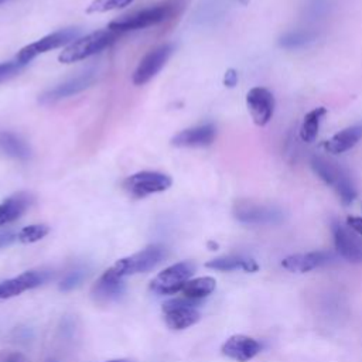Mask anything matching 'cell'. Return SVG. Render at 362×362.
Listing matches in <instances>:
<instances>
[{
  "label": "cell",
  "instance_id": "23",
  "mask_svg": "<svg viewBox=\"0 0 362 362\" xmlns=\"http://www.w3.org/2000/svg\"><path fill=\"white\" fill-rule=\"evenodd\" d=\"M0 153L16 160H28L31 157L30 146L11 132H0Z\"/></svg>",
  "mask_w": 362,
  "mask_h": 362
},
{
  "label": "cell",
  "instance_id": "10",
  "mask_svg": "<svg viewBox=\"0 0 362 362\" xmlns=\"http://www.w3.org/2000/svg\"><path fill=\"white\" fill-rule=\"evenodd\" d=\"M332 235L341 257L352 263H362V235L341 222H332Z\"/></svg>",
  "mask_w": 362,
  "mask_h": 362
},
{
  "label": "cell",
  "instance_id": "3",
  "mask_svg": "<svg viewBox=\"0 0 362 362\" xmlns=\"http://www.w3.org/2000/svg\"><path fill=\"white\" fill-rule=\"evenodd\" d=\"M167 256V249L161 245H150L143 250L133 253L127 257L117 260L112 267H109L116 276L124 279L127 276L147 273L157 267Z\"/></svg>",
  "mask_w": 362,
  "mask_h": 362
},
{
  "label": "cell",
  "instance_id": "31",
  "mask_svg": "<svg viewBox=\"0 0 362 362\" xmlns=\"http://www.w3.org/2000/svg\"><path fill=\"white\" fill-rule=\"evenodd\" d=\"M16 240H18V239H17V233L14 230H11V229L0 230V249L10 246Z\"/></svg>",
  "mask_w": 362,
  "mask_h": 362
},
{
  "label": "cell",
  "instance_id": "1",
  "mask_svg": "<svg viewBox=\"0 0 362 362\" xmlns=\"http://www.w3.org/2000/svg\"><path fill=\"white\" fill-rule=\"evenodd\" d=\"M184 6L185 0H163L141 10H136L133 13L117 17L109 23L107 28L122 34L124 31H134L157 25L175 17L180 11H182Z\"/></svg>",
  "mask_w": 362,
  "mask_h": 362
},
{
  "label": "cell",
  "instance_id": "5",
  "mask_svg": "<svg viewBox=\"0 0 362 362\" xmlns=\"http://www.w3.org/2000/svg\"><path fill=\"white\" fill-rule=\"evenodd\" d=\"M79 33H81V30L74 28V27L51 33V34H48V35L23 47L18 51V54L16 55V59L20 61L21 64L27 65L31 59H34L40 54H44L47 51H51V49L59 48L62 45L71 44L72 41H75L79 37Z\"/></svg>",
  "mask_w": 362,
  "mask_h": 362
},
{
  "label": "cell",
  "instance_id": "9",
  "mask_svg": "<svg viewBox=\"0 0 362 362\" xmlns=\"http://www.w3.org/2000/svg\"><path fill=\"white\" fill-rule=\"evenodd\" d=\"M174 52L173 44H164L160 45L150 52H147L139 62L137 68L133 72V83L134 85H144L147 83L153 76H156L161 68L165 65L171 54Z\"/></svg>",
  "mask_w": 362,
  "mask_h": 362
},
{
  "label": "cell",
  "instance_id": "21",
  "mask_svg": "<svg viewBox=\"0 0 362 362\" xmlns=\"http://www.w3.org/2000/svg\"><path fill=\"white\" fill-rule=\"evenodd\" d=\"M205 267L214 269V270H221V272H232V270L242 269L247 273H255L259 270V264L256 263V260L245 257V256H238V255L212 259L205 263Z\"/></svg>",
  "mask_w": 362,
  "mask_h": 362
},
{
  "label": "cell",
  "instance_id": "8",
  "mask_svg": "<svg viewBox=\"0 0 362 362\" xmlns=\"http://www.w3.org/2000/svg\"><path fill=\"white\" fill-rule=\"evenodd\" d=\"M233 216L247 225H270L283 221V212L272 205L257 204L252 201H238L233 206Z\"/></svg>",
  "mask_w": 362,
  "mask_h": 362
},
{
  "label": "cell",
  "instance_id": "30",
  "mask_svg": "<svg viewBox=\"0 0 362 362\" xmlns=\"http://www.w3.org/2000/svg\"><path fill=\"white\" fill-rule=\"evenodd\" d=\"M25 65L21 64L20 61L14 59V61H6V62H0V83L4 81H8L10 78L16 76Z\"/></svg>",
  "mask_w": 362,
  "mask_h": 362
},
{
  "label": "cell",
  "instance_id": "26",
  "mask_svg": "<svg viewBox=\"0 0 362 362\" xmlns=\"http://www.w3.org/2000/svg\"><path fill=\"white\" fill-rule=\"evenodd\" d=\"M334 4H335V0H307L303 7V11L307 18L320 20L327 17L331 13V10L334 8Z\"/></svg>",
  "mask_w": 362,
  "mask_h": 362
},
{
  "label": "cell",
  "instance_id": "34",
  "mask_svg": "<svg viewBox=\"0 0 362 362\" xmlns=\"http://www.w3.org/2000/svg\"><path fill=\"white\" fill-rule=\"evenodd\" d=\"M0 362H28L27 358L20 352H10L7 354Z\"/></svg>",
  "mask_w": 362,
  "mask_h": 362
},
{
  "label": "cell",
  "instance_id": "4",
  "mask_svg": "<svg viewBox=\"0 0 362 362\" xmlns=\"http://www.w3.org/2000/svg\"><path fill=\"white\" fill-rule=\"evenodd\" d=\"M199 300H191L187 297L171 298L163 304V314L165 325L170 329H185L199 320V313L197 305Z\"/></svg>",
  "mask_w": 362,
  "mask_h": 362
},
{
  "label": "cell",
  "instance_id": "29",
  "mask_svg": "<svg viewBox=\"0 0 362 362\" xmlns=\"http://www.w3.org/2000/svg\"><path fill=\"white\" fill-rule=\"evenodd\" d=\"M86 277V270L79 267V269H74L72 272L66 273L65 277L61 280L59 283V290L62 291H69V290H74L75 287H78L82 280Z\"/></svg>",
  "mask_w": 362,
  "mask_h": 362
},
{
  "label": "cell",
  "instance_id": "22",
  "mask_svg": "<svg viewBox=\"0 0 362 362\" xmlns=\"http://www.w3.org/2000/svg\"><path fill=\"white\" fill-rule=\"evenodd\" d=\"M317 38H318V33L313 28H296V30L283 33L279 37L277 44L283 49L293 51V49H300L313 44Z\"/></svg>",
  "mask_w": 362,
  "mask_h": 362
},
{
  "label": "cell",
  "instance_id": "25",
  "mask_svg": "<svg viewBox=\"0 0 362 362\" xmlns=\"http://www.w3.org/2000/svg\"><path fill=\"white\" fill-rule=\"evenodd\" d=\"M325 115H327V109L324 106H318V107H314L313 110H310L304 116V120L300 127V137L303 141L311 143L315 140V137L318 134L320 124Z\"/></svg>",
  "mask_w": 362,
  "mask_h": 362
},
{
  "label": "cell",
  "instance_id": "24",
  "mask_svg": "<svg viewBox=\"0 0 362 362\" xmlns=\"http://www.w3.org/2000/svg\"><path fill=\"white\" fill-rule=\"evenodd\" d=\"M216 287V280L209 276L198 277V279H189L185 281V284L181 288V293L184 297L191 300H201L206 296H209Z\"/></svg>",
  "mask_w": 362,
  "mask_h": 362
},
{
  "label": "cell",
  "instance_id": "2",
  "mask_svg": "<svg viewBox=\"0 0 362 362\" xmlns=\"http://www.w3.org/2000/svg\"><path fill=\"white\" fill-rule=\"evenodd\" d=\"M119 35L120 33L113 31L110 28L93 31L90 34H86L85 37H79L75 41H72L68 47L64 48L58 59L62 64H72L86 59L100 52L102 49L110 47L119 38Z\"/></svg>",
  "mask_w": 362,
  "mask_h": 362
},
{
  "label": "cell",
  "instance_id": "27",
  "mask_svg": "<svg viewBox=\"0 0 362 362\" xmlns=\"http://www.w3.org/2000/svg\"><path fill=\"white\" fill-rule=\"evenodd\" d=\"M49 232V226L44 223H34L24 226L17 232V239L21 243H34L37 240H41L44 236H47Z\"/></svg>",
  "mask_w": 362,
  "mask_h": 362
},
{
  "label": "cell",
  "instance_id": "35",
  "mask_svg": "<svg viewBox=\"0 0 362 362\" xmlns=\"http://www.w3.org/2000/svg\"><path fill=\"white\" fill-rule=\"evenodd\" d=\"M106 362H130L129 359H110V361H106Z\"/></svg>",
  "mask_w": 362,
  "mask_h": 362
},
{
  "label": "cell",
  "instance_id": "16",
  "mask_svg": "<svg viewBox=\"0 0 362 362\" xmlns=\"http://www.w3.org/2000/svg\"><path fill=\"white\" fill-rule=\"evenodd\" d=\"M216 137V127L212 123H205L184 129L171 139L175 147H205L209 146Z\"/></svg>",
  "mask_w": 362,
  "mask_h": 362
},
{
  "label": "cell",
  "instance_id": "36",
  "mask_svg": "<svg viewBox=\"0 0 362 362\" xmlns=\"http://www.w3.org/2000/svg\"><path fill=\"white\" fill-rule=\"evenodd\" d=\"M208 246H211V247H212V250H216V249H218V245H216V243H214V242H209V243H208Z\"/></svg>",
  "mask_w": 362,
  "mask_h": 362
},
{
  "label": "cell",
  "instance_id": "33",
  "mask_svg": "<svg viewBox=\"0 0 362 362\" xmlns=\"http://www.w3.org/2000/svg\"><path fill=\"white\" fill-rule=\"evenodd\" d=\"M346 225L351 229H354L355 232H358L359 235H362V218L361 216H348Z\"/></svg>",
  "mask_w": 362,
  "mask_h": 362
},
{
  "label": "cell",
  "instance_id": "37",
  "mask_svg": "<svg viewBox=\"0 0 362 362\" xmlns=\"http://www.w3.org/2000/svg\"><path fill=\"white\" fill-rule=\"evenodd\" d=\"M6 1H8V0H0V4H3V3H6Z\"/></svg>",
  "mask_w": 362,
  "mask_h": 362
},
{
  "label": "cell",
  "instance_id": "11",
  "mask_svg": "<svg viewBox=\"0 0 362 362\" xmlns=\"http://www.w3.org/2000/svg\"><path fill=\"white\" fill-rule=\"evenodd\" d=\"M95 82V74L93 72H83L76 76H72L49 89L42 92L38 98V102L42 105H49L55 103L58 100L66 99L69 96H74L86 88H89Z\"/></svg>",
  "mask_w": 362,
  "mask_h": 362
},
{
  "label": "cell",
  "instance_id": "19",
  "mask_svg": "<svg viewBox=\"0 0 362 362\" xmlns=\"http://www.w3.org/2000/svg\"><path fill=\"white\" fill-rule=\"evenodd\" d=\"M362 139V124H354L335 133L332 137L324 141L322 147L327 153L341 154L351 150Z\"/></svg>",
  "mask_w": 362,
  "mask_h": 362
},
{
  "label": "cell",
  "instance_id": "12",
  "mask_svg": "<svg viewBox=\"0 0 362 362\" xmlns=\"http://www.w3.org/2000/svg\"><path fill=\"white\" fill-rule=\"evenodd\" d=\"M246 106L253 122L257 126H264L273 116L274 96L269 89L255 86L246 95Z\"/></svg>",
  "mask_w": 362,
  "mask_h": 362
},
{
  "label": "cell",
  "instance_id": "18",
  "mask_svg": "<svg viewBox=\"0 0 362 362\" xmlns=\"http://www.w3.org/2000/svg\"><path fill=\"white\" fill-rule=\"evenodd\" d=\"M310 165H311L314 174L332 188H335L341 181H344L345 178L349 177V174L346 173V170L344 167H341L338 163H335L324 156H320V154L311 156Z\"/></svg>",
  "mask_w": 362,
  "mask_h": 362
},
{
  "label": "cell",
  "instance_id": "20",
  "mask_svg": "<svg viewBox=\"0 0 362 362\" xmlns=\"http://www.w3.org/2000/svg\"><path fill=\"white\" fill-rule=\"evenodd\" d=\"M33 204V197L28 192H17L6 198L0 204V226L18 219Z\"/></svg>",
  "mask_w": 362,
  "mask_h": 362
},
{
  "label": "cell",
  "instance_id": "14",
  "mask_svg": "<svg viewBox=\"0 0 362 362\" xmlns=\"http://www.w3.org/2000/svg\"><path fill=\"white\" fill-rule=\"evenodd\" d=\"M337 260V256L328 250H317L308 253H297L287 256L281 260V266L290 272L305 273L313 269L325 266Z\"/></svg>",
  "mask_w": 362,
  "mask_h": 362
},
{
  "label": "cell",
  "instance_id": "32",
  "mask_svg": "<svg viewBox=\"0 0 362 362\" xmlns=\"http://www.w3.org/2000/svg\"><path fill=\"white\" fill-rule=\"evenodd\" d=\"M223 83L228 88H233L238 83V72L235 69H228L223 76Z\"/></svg>",
  "mask_w": 362,
  "mask_h": 362
},
{
  "label": "cell",
  "instance_id": "15",
  "mask_svg": "<svg viewBox=\"0 0 362 362\" xmlns=\"http://www.w3.org/2000/svg\"><path fill=\"white\" fill-rule=\"evenodd\" d=\"M260 349H262V346L255 338L242 335V334L229 337L221 348V351L225 356H228L236 362L250 361L260 352Z\"/></svg>",
  "mask_w": 362,
  "mask_h": 362
},
{
  "label": "cell",
  "instance_id": "13",
  "mask_svg": "<svg viewBox=\"0 0 362 362\" xmlns=\"http://www.w3.org/2000/svg\"><path fill=\"white\" fill-rule=\"evenodd\" d=\"M51 277L49 272L28 270L13 279L0 283V298H11L27 290L35 288L44 284Z\"/></svg>",
  "mask_w": 362,
  "mask_h": 362
},
{
  "label": "cell",
  "instance_id": "6",
  "mask_svg": "<svg viewBox=\"0 0 362 362\" xmlns=\"http://www.w3.org/2000/svg\"><path fill=\"white\" fill-rule=\"evenodd\" d=\"M194 272L195 264L192 262L171 264L151 280L150 288L157 294H175L181 291L182 286L191 279Z\"/></svg>",
  "mask_w": 362,
  "mask_h": 362
},
{
  "label": "cell",
  "instance_id": "28",
  "mask_svg": "<svg viewBox=\"0 0 362 362\" xmlns=\"http://www.w3.org/2000/svg\"><path fill=\"white\" fill-rule=\"evenodd\" d=\"M133 0H93L88 7L86 13H106L129 6Z\"/></svg>",
  "mask_w": 362,
  "mask_h": 362
},
{
  "label": "cell",
  "instance_id": "17",
  "mask_svg": "<svg viewBox=\"0 0 362 362\" xmlns=\"http://www.w3.org/2000/svg\"><path fill=\"white\" fill-rule=\"evenodd\" d=\"M126 290V283L122 277L116 276L110 269H107L93 284L92 297L98 303H110L123 296Z\"/></svg>",
  "mask_w": 362,
  "mask_h": 362
},
{
  "label": "cell",
  "instance_id": "38",
  "mask_svg": "<svg viewBox=\"0 0 362 362\" xmlns=\"http://www.w3.org/2000/svg\"><path fill=\"white\" fill-rule=\"evenodd\" d=\"M51 362H55V361H51Z\"/></svg>",
  "mask_w": 362,
  "mask_h": 362
},
{
  "label": "cell",
  "instance_id": "7",
  "mask_svg": "<svg viewBox=\"0 0 362 362\" xmlns=\"http://www.w3.org/2000/svg\"><path fill=\"white\" fill-rule=\"evenodd\" d=\"M171 178L158 171H140L123 181V188L134 198H144L150 194L163 192L171 187Z\"/></svg>",
  "mask_w": 362,
  "mask_h": 362
}]
</instances>
